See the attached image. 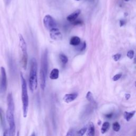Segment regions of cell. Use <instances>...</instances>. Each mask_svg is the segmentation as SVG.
Returning <instances> with one entry per match:
<instances>
[{"label":"cell","instance_id":"obj_1","mask_svg":"<svg viewBox=\"0 0 136 136\" xmlns=\"http://www.w3.org/2000/svg\"><path fill=\"white\" fill-rule=\"evenodd\" d=\"M48 66V51H47L46 49H45L43 51L42 55L40 72H39L40 86L41 89L42 90H44L45 87H46Z\"/></svg>","mask_w":136,"mask_h":136},{"label":"cell","instance_id":"obj_2","mask_svg":"<svg viewBox=\"0 0 136 136\" xmlns=\"http://www.w3.org/2000/svg\"><path fill=\"white\" fill-rule=\"evenodd\" d=\"M21 82V99L22 103L23 116L26 118L28 114L29 107V97L27 90V82L22 73H20Z\"/></svg>","mask_w":136,"mask_h":136},{"label":"cell","instance_id":"obj_3","mask_svg":"<svg viewBox=\"0 0 136 136\" xmlns=\"http://www.w3.org/2000/svg\"><path fill=\"white\" fill-rule=\"evenodd\" d=\"M37 63L36 59L33 58L30 61V69L29 79V86L31 92H33L37 89Z\"/></svg>","mask_w":136,"mask_h":136},{"label":"cell","instance_id":"obj_4","mask_svg":"<svg viewBox=\"0 0 136 136\" xmlns=\"http://www.w3.org/2000/svg\"><path fill=\"white\" fill-rule=\"evenodd\" d=\"M19 46L20 47L22 53V58H21V62H22V68L25 70L26 69L28 62V53H27V48L26 43L23 36L21 34H19Z\"/></svg>","mask_w":136,"mask_h":136},{"label":"cell","instance_id":"obj_5","mask_svg":"<svg viewBox=\"0 0 136 136\" xmlns=\"http://www.w3.org/2000/svg\"><path fill=\"white\" fill-rule=\"evenodd\" d=\"M6 118L8 122L10 136H14L15 131V125L14 118V111L7 110L6 113Z\"/></svg>","mask_w":136,"mask_h":136},{"label":"cell","instance_id":"obj_6","mask_svg":"<svg viewBox=\"0 0 136 136\" xmlns=\"http://www.w3.org/2000/svg\"><path fill=\"white\" fill-rule=\"evenodd\" d=\"M43 23L44 26L50 30L53 28H56L57 27V23L55 20L51 15H48L44 17L43 19Z\"/></svg>","mask_w":136,"mask_h":136},{"label":"cell","instance_id":"obj_7","mask_svg":"<svg viewBox=\"0 0 136 136\" xmlns=\"http://www.w3.org/2000/svg\"><path fill=\"white\" fill-rule=\"evenodd\" d=\"M7 88V78L5 68H1V80H0V89L2 92H4Z\"/></svg>","mask_w":136,"mask_h":136},{"label":"cell","instance_id":"obj_8","mask_svg":"<svg viewBox=\"0 0 136 136\" xmlns=\"http://www.w3.org/2000/svg\"><path fill=\"white\" fill-rule=\"evenodd\" d=\"M50 35L51 39L54 40L60 41L62 40L63 36L62 33L57 28H54L50 30Z\"/></svg>","mask_w":136,"mask_h":136},{"label":"cell","instance_id":"obj_9","mask_svg":"<svg viewBox=\"0 0 136 136\" xmlns=\"http://www.w3.org/2000/svg\"><path fill=\"white\" fill-rule=\"evenodd\" d=\"M7 110H11V111L15 112V105L13 101V98L12 95L11 93H9L7 97Z\"/></svg>","mask_w":136,"mask_h":136},{"label":"cell","instance_id":"obj_10","mask_svg":"<svg viewBox=\"0 0 136 136\" xmlns=\"http://www.w3.org/2000/svg\"><path fill=\"white\" fill-rule=\"evenodd\" d=\"M78 96L77 93L67 94L64 96L63 99L66 103H70L76 99Z\"/></svg>","mask_w":136,"mask_h":136},{"label":"cell","instance_id":"obj_11","mask_svg":"<svg viewBox=\"0 0 136 136\" xmlns=\"http://www.w3.org/2000/svg\"><path fill=\"white\" fill-rule=\"evenodd\" d=\"M81 13V10L79 9H78L76 10L74 12H73L71 14H70V15H69L68 17H66L67 20L69 22H74V20H76L77 18L78 17L79 15Z\"/></svg>","mask_w":136,"mask_h":136},{"label":"cell","instance_id":"obj_12","mask_svg":"<svg viewBox=\"0 0 136 136\" xmlns=\"http://www.w3.org/2000/svg\"><path fill=\"white\" fill-rule=\"evenodd\" d=\"M59 77V70L58 69H53L50 74V78L52 80L58 79Z\"/></svg>","mask_w":136,"mask_h":136},{"label":"cell","instance_id":"obj_13","mask_svg":"<svg viewBox=\"0 0 136 136\" xmlns=\"http://www.w3.org/2000/svg\"><path fill=\"white\" fill-rule=\"evenodd\" d=\"M81 43L80 39L78 36H74L71 37L70 40V44L72 45V46H77L78 45H79Z\"/></svg>","mask_w":136,"mask_h":136},{"label":"cell","instance_id":"obj_14","mask_svg":"<svg viewBox=\"0 0 136 136\" xmlns=\"http://www.w3.org/2000/svg\"><path fill=\"white\" fill-rule=\"evenodd\" d=\"M95 135V127L94 124L92 122H90L88 128L87 135L88 136H93Z\"/></svg>","mask_w":136,"mask_h":136},{"label":"cell","instance_id":"obj_15","mask_svg":"<svg viewBox=\"0 0 136 136\" xmlns=\"http://www.w3.org/2000/svg\"><path fill=\"white\" fill-rule=\"evenodd\" d=\"M135 113H136L135 111H132L131 112H125L123 114L124 118H125L127 121H130V120L131 118L133 117Z\"/></svg>","mask_w":136,"mask_h":136},{"label":"cell","instance_id":"obj_16","mask_svg":"<svg viewBox=\"0 0 136 136\" xmlns=\"http://www.w3.org/2000/svg\"><path fill=\"white\" fill-rule=\"evenodd\" d=\"M59 59H60L61 62L63 64H66L68 62V57L63 54H60L59 55Z\"/></svg>","mask_w":136,"mask_h":136},{"label":"cell","instance_id":"obj_17","mask_svg":"<svg viewBox=\"0 0 136 136\" xmlns=\"http://www.w3.org/2000/svg\"><path fill=\"white\" fill-rule=\"evenodd\" d=\"M110 123H108V122H104L102 126V129H101V132L102 133H105L106 131H108V130L110 128Z\"/></svg>","mask_w":136,"mask_h":136},{"label":"cell","instance_id":"obj_18","mask_svg":"<svg viewBox=\"0 0 136 136\" xmlns=\"http://www.w3.org/2000/svg\"><path fill=\"white\" fill-rule=\"evenodd\" d=\"M0 122H1L2 126L3 128H4V126L5 125V120H4V119L3 112L1 108H0Z\"/></svg>","mask_w":136,"mask_h":136},{"label":"cell","instance_id":"obj_19","mask_svg":"<svg viewBox=\"0 0 136 136\" xmlns=\"http://www.w3.org/2000/svg\"><path fill=\"white\" fill-rule=\"evenodd\" d=\"M86 47V42H84L82 43V44H80L78 45V46H77L76 49L79 51H83L85 50Z\"/></svg>","mask_w":136,"mask_h":136},{"label":"cell","instance_id":"obj_20","mask_svg":"<svg viewBox=\"0 0 136 136\" xmlns=\"http://www.w3.org/2000/svg\"><path fill=\"white\" fill-rule=\"evenodd\" d=\"M112 127H113V129L114 130V131L118 132L120 130V125L118 122H114V123H113V126H112Z\"/></svg>","mask_w":136,"mask_h":136},{"label":"cell","instance_id":"obj_21","mask_svg":"<svg viewBox=\"0 0 136 136\" xmlns=\"http://www.w3.org/2000/svg\"><path fill=\"white\" fill-rule=\"evenodd\" d=\"M86 98L87 99L88 101L90 102H92L94 100L93 96H92V94L90 92H88L87 94L86 95Z\"/></svg>","mask_w":136,"mask_h":136},{"label":"cell","instance_id":"obj_22","mask_svg":"<svg viewBox=\"0 0 136 136\" xmlns=\"http://www.w3.org/2000/svg\"><path fill=\"white\" fill-rule=\"evenodd\" d=\"M87 130V128L84 127L83 128H82L81 129H80L79 131L78 132V134L79 136H83L85 133L86 132Z\"/></svg>","mask_w":136,"mask_h":136},{"label":"cell","instance_id":"obj_23","mask_svg":"<svg viewBox=\"0 0 136 136\" xmlns=\"http://www.w3.org/2000/svg\"><path fill=\"white\" fill-rule=\"evenodd\" d=\"M127 56L129 59H132L134 56V51L133 50H130L127 53Z\"/></svg>","mask_w":136,"mask_h":136},{"label":"cell","instance_id":"obj_24","mask_svg":"<svg viewBox=\"0 0 136 136\" xmlns=\"http://www.w3.org/2000/svg\"><path fill=\"white\" fill-rule=\"evenodd\" d=\"M74 132H75V130L74 129H70L68 131L66 136H74Z\"/></svg>","mask_w":136,"mask_h":136},{"label":"cell","instance_id":"obj_25","mask_svg":"<svg viewBox=\"0 0 136 136\" xmlns=\"http://www.w3.org/2000/svg\"><path fill=\"white\" fill-rule=\"evenodd\" d=\"M121 55L120 54H117L113 55V58L115 61H118L120 59V58H121Z\"/></svg>","mask_w":136,"mask_h":136},{"label":"cell","instance_id":"obj_26","mask_svg":"<svg viewBox=\"0 0 136 136\" xmlns=\"http://www.w3.org/2000/svg\"><path fill=\"white\" fill-rule=\"evenodd\" d=\"M122 76V74H116V75L114 76L113 77V81H117Z\"/></svg>","mask_w":136,"mask_h":136},{"label":"cell","instance_id":"obj_27","mask_svg":"<svg viewBox=\"0 0 136 136\" xmlns=\"http://www.w3.org/2000/svg\"><path fill=\"white\" fill-rule=\"evenodd\" d=\"M72 23L74 25H81L82 23V21L80 20H76L74 22H72Z\"/></svg>","mask_w":136,"mask_h":136},{"label":"cell","instance_id":"obj_28","mask_svg":"<svg viewBox=\"0 0 136 136\" xmlns=\"http://www.w3.org/2000/svg\"><path fill=\"white\" fill-rule=\"evenodd\" d=\"M4 136H10V132L9 129L5 130V131L4 132Z\"/></svg>","mask_w":136,"mask_h":136},{"label":"cell","instance_id":"obj_29","mask_svg":"<svg viewBox=\"0 0 136 136\" xmlns=\"http://www.w3.org/2000/svg\"><path fill=\"white\" fill-rule=\"evenodd\" d=\"M125 21L123 20H121L120 21V26L121 27L125 25Z\"/></svg>","mask_w":136,"mask_h":136},{"label":"cell","instance_id":"obj_30","mask_svg":"<svg viewBox=\"0 0 136 136\" xmlns=\"http://www.w3.org/2000/svg\"><path fill=\"white\" fill-rule=\"evenodd\" d=\"M125 97L126 98V99H129L130 98V95L129 94H126L125 95Z\"/></svg>","mask_w":136,"mask_h":136},{"label":"cell","instance_id":"obj_31","mask_svg":"<svg viewBox=\"0 0 136 136\" xmlns=\"http://www.w3.org/2000/svg\"><path fill=\"white\" fill-rule=\"evenodd\" d=\"M10 1H11V0H6V2H7V4H8L10 2Z\"/></svg>","mask_w":136,"mask_h":136},{"label":"cell","instance_id":"obj_32","mask_svg":"<svg viewBox=\"0 0 136 136\" xmlns=\"http://www.w3.org/2000/svg\"><path fill=\"white\" fill-rule=\"evenodd\" d=\"M134 63H135V64H136V58H135V60H134Z\"/></svg>","mask_w":136,"mask_h":136},{"label":"cell","instance_id":"obj_33","mask_svg":"<svg viewBox=\"0 0 136 136\" xmlns=\"http://www.w3.org/2000/svg\"><path fill=\"white\" fill-rule=\"evenodd\" d=\"M124 1H125V2H128V1H129L130 0H123Z\"/></svg>","mask_w":136,"mask_h":136},{"label":"cell","instance_id":"obj_34","mask_svg":"<svg viewBox=\"0 0 136 136\" xmlns=\"http://www.w3.org/2000/svg\"><path fill=\"white\" fill-rule=\"evenodd\" d=\"M135 86L136 87V81L135 82Z\"/></svg>","mask_w":136,"mask_h":136},{"label":"cell","instance_id":"obj_35","mask_svg":"<svg viewBox=\"0 0 136 136\" xmlns=\"http://www.w3.org/2000/svg\"><path fill=\"white\" fill-rule=\"evenodd\" d=\"M76 1H80V0H76Z\"/></svg>","mask_w":136,"mask_h":136}]
</instances>
